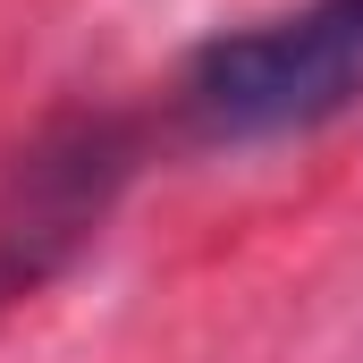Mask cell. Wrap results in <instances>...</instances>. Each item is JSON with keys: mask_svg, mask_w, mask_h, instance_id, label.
<instances>
[{"mask_svg": "<svg viewBox=\"0 0 363 363\" xmlns=\"http://www.w3.org/2000/svg\"><path fill=\"white\" fill-rule=\"evenodd\" d=\"M363 101V0H296L279 17L194 43L169 77L186 144H287Z\"/></svg>", "mask_w": 363, "mask_h": 363, "instance_id": "cell-1", "label": "cell"}, {"mask_svg": "<svg viewBox=\"0 0 363 363\" xmlns=\"http://www.w3.org/2000/svg\"><path fill=\"white\" fill-rule=\"evenodd\" d=\"M144 178V127L127 110H60L0 161V304L43 296L101 245L127 186Z\"/></svg>", "mask_w": 363, "mask_h": 363, "instance_id": "cell-2", "label": "cell"}]
</instances>
